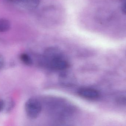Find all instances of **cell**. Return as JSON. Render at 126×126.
<instances>
[{
    "instance_id": "277c9868",
    "label": "cell",
    "mask_w": 126,
    "mask_h": 126,
    "mask_svg": "<svg viewBox=\"0 0 126 126\" xmlns=\"http://www.w3.org/2000/svg\"><path fill=\"white\" fill-rule=\"evenodd\" d=\"M40 0H20V2L26 8L30 9L36 8L39 5Z\"/></svg>"
},
{
    "instance_id": "7a4b0ae2",
    "label": "cell",
    "mask_w": 126,
    "mask_h": 126,
    "mask_svg": "<svg viewBox=\"0 0 126 126\" xmlns=\"http://www.w3.org/2000/svg\"><path fill=\"white\" fill-rule=\"evenodd\" d=\"M25 108L28 116L30 118L34 119L36 118L41 113L42 106L39 100L32 98L26 101Z\"/></svg>"
},
{
    "instance_id": "8992f818",
    "label": "cell",
    "mask_w": 126,
    "mask_h": 126,
    "mask_svg": "<svg viewBox=\"0 0 126 126\" xmlns=\"http://www.w3.org/2000/svg\"><path fill=\"white\" fill-rule=\"evenodd\" d=\"M20 59L25 64L31 65L33 64V60L30 56L26 53H23L20 55Z\"/></svg>"
},
{
    "instance_id": "6da1fadb",
    "label": "cell",
    "mask_w": 126,
    "mask_h": 126,
    "mask_svg": "<svg viewBox=\"0 0 126 126\" xmlns=\"http://www.w3.org/2000/svg\"><path fill=\"white\" fill-rule=\"evenodd\" d=\"M40 62L43 66L56 71L64 70L70 66L68 60L61 50L55 47L46 49Z\"/></svg>"
},
{
    "instance_id": "9c48e42d",
    "label": "cell",
    "mask_w": 126,
    "mask_h": 126,
    "mask_svg": "<svg viewBox=\"0 0 126 126\" xmlns=\"http://www.w3.org/2000/svg\"><path fill=\"white\" fill-rule=\"evenodd\" d=\"M11 1H14V2H19L20 0H10Z\"/></svg>"
},
{
    "instance_id": "5b68a950",
    "label": "cell",
    "mask_w": 126,
    "mask_h": 126,
    "mask_svg": "<svg viewBox=\"0 0 126 126\" xmlns=\"http://www.w3.org/2000/svg\"><path fill=\"white\" fill-rule=\"evenodd\" d=\"M11 28V24L6 19L0 18V33L8 31Z\"/></svg>"
},
{
    "instance_id": "ba28073f",
    "label": "cell",
    "mask_w": 126,
    "mask_h": 126,
    "mask_svg": "<svg viewBox=\"0 0 126 126\" xmlns=\"http://www.w3.org/2000/svg\"><path fill=\"white\" fill-rule=\"evenodd\" d=\"M4 64V60L3 57L0 54V69L3 67Z\"/></svg>"
},
{
    "instance_id": "3957f363",
    "label": "cell",
    "mask_w": 126,
    "mask_h": 126,
    "mask_svg": "<svg viewBox=\"0 0 126 126\" xmlns=\"http://www.w3.org/2000/svg\"><path fill=\"white\" fill-rule=\"evenodd\" d=\"M78 94L81 97L88 100H96L100 96V93L98 90L91 88H81L78 91Z\"/></svg>"
},
{
    "instance_id": "52a82bcc",
    "label": "cell",
    "mask_w": 126,
    "mask_h": 126,
    "mask_svg": "<svg viewBox=\"0 0 126 126\" xmlns=\"http://www.w3.org/2000/svg\"><path fill=\"white\" fill-rule=\"evenodd\" d=\"M5 107V102L4 100L0 99V112L3 110Z\"/></svg>"
}]
</instances>
